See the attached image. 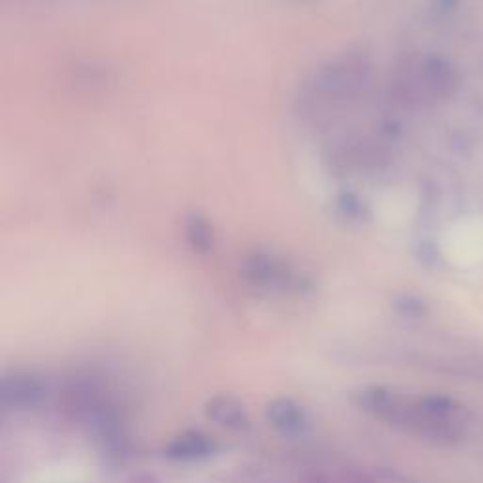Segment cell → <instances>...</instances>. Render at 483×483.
I'll return each mask as SVG.
<instances>
[{
	"mask_svg": "<svg viewBox=\"0 0 483 483\" xmlns=\"http://www.w3.org/2000/svg\"><path fill=\"white\" fill-rule=\"evenodd\" d=\"M361 406L380 420L434 442H455L463 436L465 415L457 404L442 397L408 399L387 389H366Z\"/></svg>",
	"mask_w": 483,
	"mask_h": 483,
	"instance_id": "1",
	"label": "cell"
},
{
	"mask_svg": "<svg viewBox=\"0 0 483 483\" xmlns=\"http://www.w3.org/2000/svg\"><path fill=\"white\" fill-rule=\"evenodd\" d=\"M208 420L227 431H246L250 427V415L246 406L232 394H217L204 408Z\"/></svg>",
	"mask_w": 483,
	"mask_h": 483,
	"instance_id": "2",
	"label": "cell"
},
{
	"mask_svg": "<svg viewBox=\"0 0 483 483\" xmlns=\"http://www.w3.org/2000/svg\"><path fill=\"white\" fill-rule=\"evenodd\" d=\"M269 421L283 434L298 436L310 427V417L306 410L291 399H276L267 408Z\"/></svg>",
	"mask_w": 483,
	"mask_h": 483,
	"instance_id": "3",
	"label": "cell"
},
{
	"mask_svg": "<svg viewBox=\"0 0 483 483\" xmlns=\"http://www.w3.org/2000/svg\"><path fill=\"white\" fill-rule=\"evenodd\" d=\"M215 442L203 432H185L166 446V457L175 460H201L213 455Z\"/></svg>",
	"mask_w": 483,
	"mask_h": 483,
	"instance_id": "4",
	"label": "cell"
},
{
	"mask_svg": "<svg viewBox=\"0 0 483 483\" xmlns=\"http://www.w3.org/2000/svg\"><path fill=\"white\" fill-rule=\"evenodd\" d=\"M42 397V385L31 376L15 374L3 380V399L14 406H31Z\"/></svg>",
	"mask_w": 483,
	"mask_h": 483,
	"instance_id": "5",
	"label": "cell"
}]
</instances>
